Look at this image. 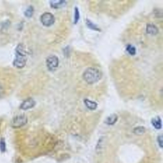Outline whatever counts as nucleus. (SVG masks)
<instances>
[{
  "instance_id": "nucleus-1",
  "label": "nucleus",
  "mask_w": 163,
  "mask_h": 163,
  "mask_svg": "<svg viewBox=\"0 0 163 163\" xmlns=\"http://www.w3.org/2000/svg\"><path fill=\"white\" fill-rule=\"evenodd\" d=\"M102 77L101 72L96 68L88 67L86 69L83 74L85 81L90 84H92L100 80Z\"/></svg>"
},
{
  "instance_id": "nucleus-2",
  "label": "nucleus",
  "mask_w": 163,
  "mask_h": 163,
  "mask_svg": "<svg viewBox=\"0 0 163 163\" xmlns=\"http://www.w3.org/2000/svg\"><path fill=\"white\" fill-rule=\"evenodd\" d=\"M27 58L26 50L24 46L19 44L16 49L15 59L14 61V65L18 68H22L26 66Z\"/></svg>"
},
{
  "instance_id": "nucleus-3",
  "label": "nucleus",
  "mask_w": 163,
  "mask_h": 163,
  "mask_svg": "<svg viewBox=\"0 0 163 163\" xmlns=\"http://www.w3.org/2000/svg\"><path fill=\"white\" fill-rule=\"evenodd\" d=\"M28 119L25 115H19L14 118L12 122V126L14 128H20L27 123Z\"/></svg>"
},
{
  "instance_id": "nucleus-4",
  "label": "nucleus",
  "mask_w": 163,
  "mask_h": 163,
  "mask_svg": "<svg viewBox=\"0 0 163 163\" xmlns=\"http://www.w3.org/2000/svg\"><path fill=\"white\" fill-rule=\"evenodd\" d=\"M46 64L49 71H55L59 66V59L55 55H50L47 59Z\"/></svg>"
},
{
  "instance_id": "nucleus-5",
  "label": "nucleus",
  "mask_w": 163,
  "mask_h": 163,
  "mask_svg": "<svg viewBox=\"0 0 163 163\" xmlns=\"http://www.w3.org/2000/svg\"><path fill=\"white\" fill-rule=\"evenodd\" d=\"M55 21L54 16L51 13H45L41 16V21L46 26H50L53 25Z\"/></svg>"
},
{
  "instance_id": "nucleus-6",
  "label": "nucleus",
  "mask_w": 163,
  "mask_h": 163,
  "mask_svg": "<svg viewBox=\"0 0 163 163\" xmlns=\"http://www.w3.org/2000/svg\"><path fill=\"white\" fill-rule=\"evenodd\" d=\"M35 105V101L33 99L28 98L22 102L20 105V109L22 110H29L33 108Z\"/></svg>"
},
{
  "instance_id": "nucleus-7",
  "label": "nucleus",
  "mask_w": 163,
  "mask_h": 163,
  "mask_svg": "<svg viewBox=\"0 0 163 163\" xmlns=\"http://www.w3.org/2000/svg\"><path fill=\"white\" fill-rule=\"evenodd\" d=\"M146 32L151 35H156L158 33V29L153 24H149L146 26Z\"/></svg>"
},
{
  "instance_id": "nucleus-8",
  "label": "nucleus",
  "mask_w": 163,
  "mask_h": 163,
  "mask_svg": "<svg viewBox=\"0 0 163 163\" xmlns=\"http://www.w3.org/2000/svg\"><path fill=\"white\" fill-rule=\"evenodd\" d=\"M153 127L157 129H160L162 128V120L158 116L155 117L152 119L151 121Z\"/></svg>"
},
{
  "instance_id": "nucleus-9",
  "label": "nucleus",
  "mask_w": 163,
  "mask_h": 163,
  "mask_svg": "<svg viewBox=\"0 0 163 163\" xmlns=\"http://www.w3.org/2000/svg\"><path fill=\"white\" fill-rule=\"evenodd\" d=\"M86 106L91 110H94L97 108V103L95 101H92L88 99H85L84 100Z\"/></svg>"
},
{
  "instance_id": "nucleus-10",
  "label": "nucleus",
  "mask_w": 163,
  "mask_h": 163,
  "mask_svg": "<svg viewBox=\"0 0 163 163\" xmlns=\"http://www.w3.org/2000/svg\"><path fill=\"white\" fill-rule=\"evenodd\" d=\"M118 116L115 114H112L106 119L105 123L108 125H113L117 121Z\"/></svg>"
},
{
  "instance_id": "nucleus-11",
  "label": "nucleus",
  "mask_w": 163,
  "mask_h": 163,
  "mask_svg": "<svg viewBox=\"0 0 163 163\" xmlns=\"http://www.w3.org/2000/svg\"><path fill=\"white\" fill-rule=\"evenodd\" d=\"M66 3L65 1H52L50 2V6L53 8L57 9L63 6Z\"/></svg>"
},
{
  "instance_id": "nucleus-12",
  "label": "nucleus",
  "mask_w": 163,
  "mask_h": 163,
  "mask_svg": "<svg viewBox=\"0 0 163 163\" xmlns=\"http://www.w3.org/2000/svg\"><path fill=\"white\" fill-rule=\"evenodd\" d=\"M126 51L127 52L131 55H134L137 53V49L134 46L131 45H129L126 47Z\"/></svg>"
},
{
  "instance_id": "nucleus-13",
  "label": "nucleus",
  "mask_w": 163,
  "mask_h": 163,
  "mask_svg": "<svg viewBox=\"0 0 163 163\" xmlns=\"http://www.w3.org/2000/svg\"><path fill=\"white\" fill-rule=\"evenodd\" d=\"M34 10L33 7L32 6H30L27 8V9L25 11V15L27 17H32L34 14Z\"/></svg>"
},
{
  "instance_id": "nucleus-14",
  "label": "nucleus",
  "mask_w": 163,
  "mask_h": 163,
  "mask_svg": "<svg viewBox=\"0 0 163 163\" xmlns=\"http://www.w3.org/2000/svg\"><path fill=\"white\" fill-rule=\"evenodd\" d=\"M6 150V141L4 139L1 138L0 140V151L2 153H4Z\"/></svg>"
},
{
  "instance_id": "nucleus-15",
  "label": "nucleus",
  "mask_w": 163,
  "mask_h": 163,
  "mask_svg": "<svg viewBox=\"0 0 163 163\" xmlns=\"http://www.w3.org/2000/svg\"><path fill=\"white\" fill-rule=\"evenodd\" d=\"M145 128L143 127H138L134 129V133L137 135H141L145 132Z\"/></svg>"
},
{
  "instance_id": "nucleus-16",
  "label": "nucleus",
  "mask_w": 163,
  "mask_h": 163,
  "mask_svg": "<svg viewBox=\"0 0 163 163\" xmlns=\"http://www.w3.org/2000/svg\"><path fill=\"white\" fill-rule=\"evenodd\" d=\"M86 24L88 26V27L90 28L91 29H93V30H96V31H98V30H99L98 28L96 26V25H94V24H93V23H92L91 21L88 20H87Z\"/></svg>"
},
{
  "instance_id": "nucleus-17",
  "label": "nucleus",
  "mask_w": 163,
  "mask_h": 163,
  "mask_svg": "<svg viewBox=\"0 0 163 163\" xmlns=\"http://www.w3.org/2000/svg\"><path fill=\"white\" fill-rule=\"evenodd\" d=\"M79 9L76 7L75 8V16H74V24H76L79 19Z\"/></svg>"
},
{
  "instance_id": "nucleus-18",
  "label": "nucleus",
  "mask_w": 163,
  "mask_h": 163,
  "mask_svg": "<svg viewBox=\"0 0 163 163\" xmlns=\"http://www.w3.org/2000/svg\"><path fill=\"white\" fill-rule=\"evenodd\" d=\"M157 141L159 146L162 148L163 147V136L162 135H160L158 137Z\"/></svg>"
},
{
  "instance_id": "nucleus-19",
  "label": "nucleus",
  "mask_w": 163,
  "mask_h": 163,
  "mask_svg": "<svg viewBox=\"0 0 163 163\" xmlns=\"http://www.w3.org/2000/svg\"><path fill=\"white\" fill-rule=\"evenodd\" d=\"M2 93V88L0 87V95H1Z\"/></svg>"
}]
</instances>
